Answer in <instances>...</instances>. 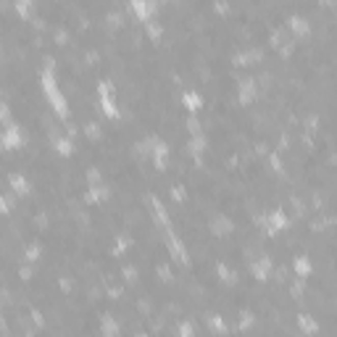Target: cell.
Listing matches in <instances>:
<instances>
[{
    "label": "cell",
    "instance_id": "cell-1",
    "mask_svg": "<svg viewBox=\"0 0 337 337\" xmlns=\"http://www.w3.org/2000/svg\"><path fill=\"white\" fill-rule=\"evenodd\" d=\"M40 82H42L45 95H48V100H50V105H53V111H55L61 119H66V116H69V105H66V98L61 95V90H58V85H55V76H53V61H48V69L40 74Z\"/></svg>",
    "mask_w": 337,
    "mask_h": 337
},
{
    "label": "cell",
    "instance_id": "cell-2",
    "mask_svg": "<svg viewBox=\"0 0 337 337\" xmlns=\"http://www.w3.org/2000/svg\"><path fill=\"white\" fill-rule=\"evenodd\" d=\"M98 95H100V108L105 116L116 119L119 116V108H116V100H114V85L111 82H100L98 85Z\"/></svg>",
    "mask_w": 337,
    "mask_h": 337
},
{
    "label": "cell",
    "instance_id": "cell-3",
    "mask_svg": "<svg viewBox=\"0 0 337 337\" xmlns=\"http://www.w3.org/2000/svg\"><path fill=\"white\" fill-rule=\"evenodd\" d=\"M132 8L137 13V19L145 21V24L153 19V13H156V3H153V0H132Z\"/></svg>",
    "mask_w": 337,
    "mask_h": 337
},
{
    "label": "cell",
    "instance_id": "cell-4",
    "mask_svg": "<svg viewBox=\"0 0 337 337\" xmlns=\"http://www.w3.org/2000/svg\"><path fill=\"white\" fill-rule=\"evenodd\" d=\"M24 143V134L16 129V124H6V134H3V145L11 150V148H19Z\"/></svg>",
    "mask_w": 337,
    "mask_h": 337
},
{
    "label": "cell",
    "instance_id": "cell-5",
    "mask_svg": "<svg viewBox=\"0 0 337 337\" xmlns=\"http://www.w3.org/2000/svg\"><path fill=\"white\" fill-rule=\"evenodd\" d=\"M287 227V216H285V213L282 211H271L269 213V219H266V232H282V229Z\"/></svg>",
    "mask_w": 337,
    "mask_h": 337
},
{
    "label": "cell",
    "instance_id": "cell-6",
    "mask_svg": "<svg viewBox=\"0 0 337 337\" xmlns=\"http://www.w3.org/2000/svg\"><path fill=\"white\" fill-rule=\"evenodd\" d=\"M108 198V190H105V185H100V182H93L90 185V190H87V195H85V201L87 203H98V201H105Z\"/></svg>",
    "mask_w": 337,
    "mask_h": 337
},
{
    "label": "cell",
    "instance_id": "cell-7",
    "mask_svg": "<svg viewBox=\"0 0 337 337\" xmlns=\"http://www.w3.org/2000/svg\"><path fill=\"white\" fill-rule=\"evenodd\" d=\"M253 274H256V279H269V274H271V261L264 256V258H258V261L250 264Z\"/></svg>",
    "mask_w": 337,
    "mask_h": 337
},
{
    "label": "cell",
    "instance_id": "cell-8",
    "mask_svg": "<svg viewBox=\"0 0 337 337\" xmlns=\"http://www.w3.org/2000/svg\"><path fill=\"white\" fill-rule=\"evenodd\" d=\"M211 232L219 235V237H224V235L232 232V221L224 219V216H213V219H211Z\"/></svg>",
    "mask_w": 337,
    "mask_h": 337
},
{
    "label": "cell",
    "instance_id": "cell-9",
    "mask_svg": "<svg viewBox=\"0 0 337 337\" xmlns=\"http://www.w3.org/2000/svg\"><path fill=\"white\" fill-rule=\"evenodd\" d=\"M153 216H156V221L163 227V229H172V221H168V213H166V208H163V203L161 201H156V198H153Z\"/></svg>",
    "mask_w": 337,
    "mask_h": 337
},
{
    "label": "cell",
    "instance_id": "cell-10",
    "mask_svg": "<svg viewBox=\"0 0 337 337\" xmlns=\"http://www.w3.org/2000/svg\"><path fill=\"white\" fill-rule=\"evenodd\" d=\"M253 98H256V82L242 79L240 82V103H253Z\"/></svg>",
    "mask_w": 337,
    "mask_h": 337
},
{
    "label": "cell",
    "instance_id": "cell-11",
    "mask_svg": "<svg viewBox=\"0 0 337 337\" xmlns=\"http://www.w3.org/2000/svg\"><path fill=\"white\" fill-rule=\"evenodd\" d=\"M290 32H293L295 37H305V35L311 32V29H308V21L300 19V16H293V19H290Z\"/></svg>",
    "mask_w": 337,
    "mask_h": 337
},
{
    "label": "cell",
    "instance_id": "cell-12",
    "mask_svg": "<svg viewBox=\"0 0 337 337\" xmlns=\"http://www.w3.org/2000/svg\"><path fill=\"white\" fill-rule=\"evenodd\" d=\"M293 266H295V274H298V277H308V274L314 271V264H311L308 256H298Z\"/></svg>",
    "mask_w": 337,
    "mask_h": 337
},
{
    "label": "cell",
    "instance_id": "cell-13",
    "mask_svg": "<svg viewBox=\"0 0 337 337\" xmlns=\"http://www.w3.org/2000/svg\"><path fill=\"white\" fill-rule=\"evenodd\" d=\"M11 187H13V192H19V195H24V192H29V185H26V179L21 177V174H11Z\"/></svg>",
    "mask_w": 337,
    "mask_h": 337
},
{
    "label": "cell",
    "instance_id": "cell-14",
    "mask_svg": "<svg viewBox=\"0 0 337 337\" xmlns=\"http://www.w3.org/2000/svg\"><path fill=\"white\" fill-rule=\"evenodd\" d=\"M182 100H185V105H187V111H201V95L198 93H185L182 95Z\"/></svg>",
    "mask_w": 337,
    "mask_h": 337
},
{
    "label": "cell",
    "instance_id": "cell-15",
    "mask_svg": "<svg viewBox=\"0 0 337 337\" xmlns=\"http://www.w3.org/2000/svg\"><path fill=\"white\" fill-rule=\"evenodd\" d=\"M235 61H237L240 66H248V64H253V61H261V53H258V50H245V53H240Z\"/></svg>",
    "mask_w": 337,
    "mask_h": 337
},
{
    "label": "cell",
    "instance_id": "cell-16",
    "mask_svg": "<svg viewBox=\"0 0 337 337\" xmlns=\"http://www.w3.org/2000/svg\"><path fill=\"white\" fill-rule=\"evenodd\" d=\"M203 145H206V137L203 134H195L192 140H190V153L195 158H201V153H203Z\"/></svg>",
    "mask_w": 337,
    "mask_h": 337
},
{
    "label": "cell",
    "instance_id": "cell-17",
    "mask_svg": "<svg viewBox=\"0 0 337 337\" xmlns=\"http://www.w3.org/2000/svg\"><path fill=\"white\" fill-rule=\"evenodd\" d=\"M53 145H55V150L61 153V156H69L71 153V140L69 137H53Z\"/></svg>",
    "mask_w": 337,
    "mask_h": 337
},
{
    "label": "cell",
    "instance_id": "cell-18",
    "mask_svg": "<svg viewBox=\"0 0 337 337\" xmlns=\"http://www.w3.org/2000/svg\"><path fill=\"white\" fill-rule=\"evenodd\" d=\"M298 324H300V329H303V332H308V334L319 329V324H316V321H314V319H308L305 314H303V316H298Z\"/></svg>",
    "mask_w": 337,
    "mask_h": 337
},
{
    "label": "cell",
    "instance_id": "cell-19",
    "mask_svg": "<svg viewBox=\"0 0 337 337\" xmlns=\"http://www.w3.org/2000/svg\"><path fill=\"white\" fill-rule=\"evenodd\" d=\"M216 269H219V279H221V282H227V285H232V282H235V274L229 271V269H227L224 264H219Z\"/></svg>",
    "mask_w": 337,
    "mask_h": 337
},
{
    "label": "cell",
    "instance_id": "cell-20",
    "mask_svg": "<svg viewBox=\"0 0 337 337\" xmlns=\"http://www.w3.org/2000/svg\"><path fill=\"white\" fill-rule=\"evenodd\" d=\"M29 8H32V0H16V11H19V16H29Z\"/></svg>",
    "mask_w": 337,
    "mask_h": 337
},
{
    "label": "cell",
    "instance_id": "cell-21",
    "mask_svg": "<svg viewBox=\"0 0 337 337\" xmlns=\"http://www.w3.org/2000/svg\"><path fill=\"white\" fill-rule=\"evenodd\" d=\"M37 256H40V248H37V245H29V248H26V258H29V261H37Z\"/></svg>",
    "mask_w": 337,
    "mask_h": 337
},
{
    "label": "cell",
    "instance_id": "cell-22",
    "mask_svg": "<svg viewBox=\"0 0 337 337\" xmlns=\"http://www.w3.org/2000/svg\"><path fill=\"white\" fill-rule=\"evenodd\" d=\"M148 32H150L153 37H158V35H161V26H158V24H153V21H148Z\"/></svg>",
    "mask_w": 337,
    "mask_h": 337
},
{
    "label": "cell",
    "instance_id": "cell-23",
    "mask_svg": "<svg viewBox=\"0 0 337 337\" xmlns=\"http://www.w3.org/2000/svg\"><path fill=\"white\" fill-rule=\"evenodd\" d=\"M87 134H90V137H100V129H98L95 124H87Z\"/></svg>",
    "mask_w": 337,
    "mask_h": 337
},
{
    "label": "cell",
    "instance_id": "cell-24",
    "mask_svg": "<svg viewBox=\"0 0 337 337\" xmlns=\"http://www.w3.org/2000/svg\"><path fill=\"white\" fill-rule=\"evenodd\" d=\"M177 201H185V192H182V187H174V192H172Z\"/></svg>",
    "mask_w": 337,
    "mask_h": 337
},
{
    "label": "cell",
    "instance_id": "cell-25",
    "mask_svg": "<svg viewBox=\"0 0 337 337\" xmlns=\"http://www.w3.org/2000/svg\"><path fill=\"white\" fill-rule=\"evenodd\" d=\"M179 332H182V334H187V332L192 334V324H182V327H179Z\"/></svg>",
    "mask_w": 337,
    "mask_h": 337
}]
</instances>
